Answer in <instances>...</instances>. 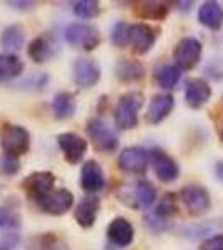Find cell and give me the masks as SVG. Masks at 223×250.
Returning <instances> with one entry per match:
<instances>
[{"label":"cell","instance_id":"1","mask_svg":"<svg viewBox=\"0 0 223 250\" xmlns=\"http://www.w3.org/2000/svg\"><path fill=\"white\" fill-rule=\"evenodd\" d=\"M143 102L145 97L139 90L120 95L115 112H113V120L120 130H132L139 125V112L143 107Z\"/></svg>","mask_w":223,"mask_h":250},{"label":"cell","instance_id":"2","mask_svg":"<svg viewBox=\"0 0 223 250\" xmlns=\"http://www.w3.org/2000/svg\"><path fill=\"white\" fill-rule=\"evenodd\" d=\"M0 145H2L3 155L19 159V157L25 155L30 150V132L25 127H22V125L3 124L2 130H0Z\"/></svg>","mask_w":223,"mask_h":250},{"label":"cell","instance_id":"3","mask_svg":"<svg viewBox=\"0 0 223 250\" xmlns=\"http://www.w3.org/2000/svg\"><path fill=\"white\" fill-rule=\"evenodd\" d=\"M63 37L68 45L80 48L85 52H92L102 43V35L100 30L92 23H82V22H74L70 25H67Z\"/></svg>","mask_w":223,"mask_h":250},{"label":"cell","instance_id":"4","mask_svg":"<svg viewBox=\"0 0 223 250\" xmlns=\"http://www.w3.org/2000/svg\"><path fill=\"white\" fill-rule=\"evenodd\" d=\"M87 134L92 140L97 152L102 154H113L119 148V137L99 117H93L87 122Z\"/></svg>","mask_w":223,"mask_h":250},{"label":"cell","instance_id":"5","mask_svg":"<svg viewBox=\"0 0 223 250\" xmlns=\"http://www.w3.org/2000/svg\"><path fill=\"white\" fill-rule=\"evenodd\" d=\"M22 188L28 195V199H32L37 204L52 190H55V175L48 170L32 172L23 179Z\"/></svg>","mask_w":223,"mask_h":250},{"label":"cell","instance_id":"6","mask_svg":"<svg viewBox=\"0 0 223 250\" xmlns=\"http://www.w3.org/2000/svg\"><path fill=\"white\" fill-rule=\"evenodd\" d=\"M202 42L195 37H183L173 50V60L180 70H192L202 59Z\"/></svg>","mask_w":223,"mask_h":250},{"label":"cell","instance_id":"7","mask_svg":"<svg viewBox=\"0 0 223 250\" xmlns=\"http://www.w3.org/2000/svg\"><path fill=\"white\" fill-rule=\"evenodd\" d=\"M72 77L77 87L80 88H92L100 82L102 70L95 59L90 57H79L72 65Z\"/></svg>","mask_w":223,"mask_h":250},{"label":"cell","instance_id":"8","mask_svg":"<svg viewBox=\"0 0 223 250\" xmlns=\"http://www.w3.org/2000/svg\"><path fill=\"white\" fill-rule=\"evenodd\" d=\"M75 202V197L68 188H55L48 195L43 197L42 200H39L37 205L40 210L48 213V215L60 217L65 215L68 210H72Z\"/></svg>","mask_w":223,"mask_h":250},{"label":"cell","instance_id":"9","mask_svg":"<svg viewBox=\"0 0 223 250\" xmlns=\"http://www.w3.org/2000/svg\"><path fill=\"white\" fill-rule=\"evenodd\" d=\"M180 199L186 210L190 212V215H203L205 212H208L210 208V193L205 187L202 185H186L182 188Z\"/></svg>","mask_w":223,"mask_h":250},{"label":"cell","instance_id":"10","mask_svg":"<svg viewBox=\"0 0 223 250\" xmlns=\"http://www.w3.org/2000/svg\"><path fill=\"white\" fill-rule=\"evenodd\" d=\"M57 144H59L65 160L72 165L82 162L85 152L88 148L87 140L82 135L75 134V132H63V134H60L57 137Z\"/></svg>","mask_w":223,"mask_h":250},{"label":"cell","instance_id":"11","mask_svg":"<svg viewBox=\"0 0 223 250\" xmlns=\"http://www.w3.org/2000/svg\"><path fill=\"white\" fill-rule=\"evenodd\" d=\"M150 162V152L142 147H127L119 155V167L122 172L142 175L147 172Z\"/></svg>","mask_w":223,"mask_h":250},{"label":"cell","instance_id":"12","mask_svg":"<svg viewBox=\"0 0 223 250\" xmlns=\"http://www.w3.org/2000/svg\"><path fill=\"white\" fill-rule=\"evenodd\" d=\"M59 54V43L55 42L54 35L40 34L28 43L27 55L35 63H45Z\"/></svg>","mask_w":223,"mask_h":250},{"label":"cell","instance_id":"13","mask_svg":"<svg viewBox=\"0 0 223 250\" xmlns=\"http://www.w3.org/2000/svg\"><path fill=\"white\" fill-rule=\"evenodd\" d=\"M150 162H152L157 179L162 180V182H175L178 175H180L178 164L163 150L155 148V150L150 152Z\"/></svg>","mask_w":223,"mask_h":250},{"label":"cell","instance_id":"14","mask_svg":"<svg viewBox=\"0 0 223 250\" xmlns=\"http://www.w3.org/2000/svg\"><path fill=\"white\" fill-rule=\"evenodd\" d=\"M80 187L88 195L99 193L105 187V173L103 168L97 160H87L80 168Z\"/></svg>","mask_w":223,"mask_h":250},{"label":"cell","instance_id":"15","mask_svg":"<svg viewBox=\"0 0 223 250\" xmlns=\"http://www.w3.org/2000/svg\"><path fill=\"white\" fill-rule=\"evenodd\" d=\"M135 237V229L132 222L125 217H115L107 227V239L112 242L115 247H128Z\"/></svg>","mask_w":223,"mask_h":250},{"label":"cell","instance_id":"16","mask_svg":"<svg viewBox=\"0 0 223 250\" xmlns=\"http://www.w3.org/2000/svg\"><path fill=\"white\" fill-rule=\"evenodd\" d=\"M157 32L148 23H133L130 25V45L133 52L139 55H145L150 48L155 45Z\"/></svg>","mask_w":223,"mask_h":250},{"label":"cell","instance_id":"17","mask_svg":"<svg viewBox=\"0 0 223 250\" xmlns=\"http://www.w3.org/2000/svg\"><path fill=\"white\" fill-rule=\"evenodd\" d=\"M212 99V87L205 79H188L185 82V102L192 108H202Z\"/></svg>","mask_w":223,"mask_h":250},{"label":"cell","instance_id":"18","mask_svg":"<svg viewBox=\"0 0 223 250\" xmlns=\"http://www.w3.org/2000/svg\"><path fill=\"white\" fill-rule=\"evenodd\" d=\"M100 210V199L97 195H85L83 199H80V202L75 205L74 208V217L77 224L82 229H90L93 227Z\"/></svg>","mask_w":223,"mask_h":250},{"label":"cell","instance_id":"19","mask_svg":"<svg viewBox=\"0 0 223 250\" xmlns=\"http://www.w3.org/2000/svg\"><path fill=\"white\" fill-rule=\"evenodd\" d=\"M175 107V100L170 94H157L152 97L147 108V114H145V120L152 125H157L163 122L165 119L170 115V112Z\"/></svg>","mask_w":223,"mask_h":250},{"label":"cell","instance_id":"20","mask_svg":"<svg viewBox=\"0 0 223 250\" xmlns=\"http://www.w3.org/2000/svg\"><path fill=\"white\" fill-rule=\"evenodd\" d=\"M115 77L122 83H135L143 80L145 77V67L142 62L133 59H122L115 65Z\"/></svg>","mask_w":223,"mask_h":250},{"label":"cell","instance_id":"21","mask_svg":"<svg viewBox=\"0 0 223 250\" xmlns=\"http://www.w3.org/2000/svg\"><path fill=\"white\" fill-rule=\"evenodd\" d=\"M25 43V29L20 23H12L5 27L0 34V45L5 50V54H14L19 52Z\"/></svg>","mask_w":223,"mask_h":250},{"label":"cell","instance_id":"22","mask_svg":"<svg viewBox=\"0 0 223 250\" xmlns=\"http://www.w3.org/2000/svg\"><path fill=\"white\" fill-rule=\"evenodd\" d=\"M198 22L210 30H220L223 25V9L218 2H205L198 9Z\"/></svg>","mask_w":223,"mask_h":250},{"label":"cell","instance_id":"23","mask_svg":"<svg viewBox=\"0 0 223 250\" xmlns=\"http://www.w3.org/2000/svg\"><path fill=\"white\" fill-rule=\"evenodd\" d=\"M25 63L19 55L14 54H0V83H7L10 80L20 77L23 74Z\"/></svg>","mask_w":223,"mask_h":250},{"label":"cell","instance_id":"24","mask_svg":"<svg viewBox=\"0 0 223 250\" xmlns=\"http://www.w3.org/2000/svg\"><path fill=\"white\" fill-rule=\"evenodd\" d=\"M52 112L57 120H65L75 115L77 112V100L72 92H59L55 94L54 100H52Z\"/></svg>","mask_w":223,"mask_h":250},{"label":"cell","instance_id":"25","mask_svg":"<svg viewBox=\"0 0 223 250\" xmlns=\"http://www.w3.org/2000/svg\"><path fill=\"white\" fill-rule=\"evenodd\" d=\"M133 208H148L157 200V188L148 180H137L133 185Z\"/></svg>","mask_w":223,"mask_h":250},{"label":"cell","instance_id":"26","mask_svg":"<svg viewBox=\"0 0 223 250\" xmlns=\"http://www.w3.org/2000/svg\"><path fill=\"white\" fill-rule=\"evenodd\" d=\"M168 3L165 2H153V0H145L139 2L133 7V14L139 19L145 20H163L168 15Z\"/></svg>","mask_w":223,"mask_h":250},{"label":"cell","instance_id":"27","mask_svg":"<svg viewBox=\"0 0 223 250\" xmlns=\"http://www.w3.org/2000/svg\"><path fill=\"white\" fill-rule=\"evenodd\" d=\"M65 244L54 232L39 233L30 237L27 242V250H65Z\"/></svg>","mask_w":223,"mask_h":250},{"label":"cell","instance_id":"28","mask_svg":"<svg viewBox=\"0 0 223 250\" xmlns=\"http://www.w3.org/2000/svg\"><path fill=\"white\" fill-rule=\"evenodd\" d=\"M180 74L182 70L177 65H162L158 70L155 72V80L158 83V87L165 88V90H170L178 83L180 80Z\"/></svg>","mask_w":223,"mask_h":250},{"label":"cell","instance_id":"29","mask_svg":"<svg viewBox=\"0 0 223 250\" xmlns=\"http://www.w3.org/2000/svg\"><path fill=\"white\" fill-rule=\"evenodd\" d=\"M177 213H178V205H177L175 195H173V193H167V195L158 202L153 215H155L157 219H160L162 222H165V220H170L172 217H175Z\"/></svg>","mask_w":223,"mask_h":250},{"label":"cell","instance_id":"30","mask_svg":"<svg viewBox=\"0 0 223 250\" xmlns=\"http://www.w3.org/2000/svg\"><path fill=\"white\" fill-rule=\"evenodd\" d=\"M72 10L79 19L92 20L99 17L100 14V3L95 0H79V2L72 3Z\"/></svg>","mask_w":223,"mask_h":250},{"label":"cell","instance_id":"31","mask_svg":"<svg viewBox=\"0 0 223 250\" xmlns=\"http://www.w3.org/2000/svg\"><path fill=\"white\" fill-rule=\"evenodd\" d=\"M22 220H20L19 212H15L10 207H0V230L3 232H15L20 229Z\"/></svg>","mask_w":223,"mask_h":250},{"label":"cell","instance_id":"32","mask_svg":"<svg viewBox=\"0 0 223 250\" xmlns=\"http://www.w3.org/2000/svg\"><path fill=\"white\" fill-rule=\"evenodd\" d=\"M110 42L119 48L127 47L130 43V25L123 20L117 22L110 30Z\"/></svg>","mask_w":223,"mask_h":250},{"label":"cell","instance_id":"33","mask_svg":"<svg viewBox=\"0 0 223 250\" xmlns=\"http://www.w3.org/2000/svg\"><path fill=\"white\" fill-rule=\"evenodd\" d=\"M48 83V75L43 72H37L32 77H28L27 80H23L20 83V88H27V90H42Z\"/></svg>","mask_w":223,"mask_h":250},{"label":"cell","instance_id":"34","mask_svg":"<svg viewBox=\"0 0 223 250\" xmlns=\"http://www.w3.org/2000/svg\"><path fill=\"white\" fill-rule=\"evenodd\" d=\"M205 74L213 80H223V57H213L206 62Z\"/></svg>","mask_w":223,"mask_h":250},{"label":"cell","instance_id":"35","mask_svg":"<svg viewBox=\"0 0 223 250\" xmlns=\"http://www.w3.org/2000/svg\"><path fill=\"white\" fill-rule=\"evenodd\" d=\"M0 172L7 177L17 175L20 172L19 159H14V157H9V155H2L0 157Z\"/></svg>","mask_w":223,"mask_h":250},{"label":"cell","instance_id":"36","mask_svg":"<svg viewBox=\"0 0 223 250\" xmlns=\"http://www.w3.org/2000/svg\"><path fill=\"white\" fill-rule=\"evenodd\" d=\"M200 250H223V233H217V235L203 240Z\"/></svg>","mask_w":223,"mask_h":250},{"label":"cell","instance_id":"37","mask_svg":"<svg viewBox=\"0 0 223 250\" xmlns=\"http://www.w3.org/2000/svg\"><path fill=\"white\" fill-rule=\"evenodd\" d=\"M7 5L12 7V9H15V10H32L35 7V3L34 2H23V0H9L7 2Z\"/></svg>","mask_w":223,"mask_h":250},{"label":"cell","instance_id":"38","mask_svg":"<svg viewBox=\"0 0 223 250\" xmlns=\"http://www.w3.org/2000/svg\"><path fill=\"white\" fill-rule=\"evenodd\" d=\"M2 244H3V247L2 249H12V247H15V245L19 244V240H17V233H14V232H7L5 235L2 237Z\"/></svg>","mask_w":223,"mask_h":250},{"label":"cell","instance_id":"39","mask_svg":"<svg viewBox=\"0 0 223 250\" xmlns=\"http://www.w3.org/2000/svg\"><path fill=\"white\" fill-rule=\"evenodd\" d=\"M215 173H217L218 180H220V182H223V160L217 162V165H215Z\"/></svg>","mask_w":223,"mask_h":250},{"label":"cell","instance_id":"40","mask_svg":"<svg viewBox=\"0 0 223 250\" xmlns=\"http://www.w3.org/2000/svg\"><path fill=\"white\" fill-rule=\"evenodd\" d=\"M177 5H178V9H180V10L186 12V10H190V7L193 5V2H178Z\"/></svg>","mask_w":223,"mask_h":250},{"label":"cell","instance_id":"41","mask_svg":"<svg viewBox=\"0 0 223 250\" xmlns=\"http://www.w3.org/2000/svg\"><path fill=\"white\" fill-rule=\"evenodd\" d=\"M218 134H220V140L223 142V122H222V125H220V130H218Z\"/></svg>","mask_w":223,"mask_h":250},{"label":"cell","instance_id":"42","mask_svg":"<svg viewBox=\"0 0 223 250\" xmlns=\"http://www.w3.org/2000/svg\"><path fill=\"white\" fill-rule=\"evenodd\" d=\"M0 250H7V249H0Z\"/></svg>","mask_w":223,"mask_h":250}]
</instances>
